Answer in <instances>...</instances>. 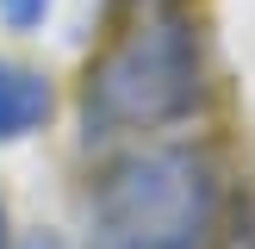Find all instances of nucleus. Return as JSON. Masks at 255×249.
Segmentation results:
<instances>
[{"label": "nucleus", "mask_w": 255, "mask_h": 249, "mask_svg": "<svg viewBox=\"0 0 255 249\" xmlns=\"http://www.w3.org/2000/svg\"><path fill=\"white\" fill-rule=\"evenodd\" d=\"M199 100H206L199 31L174 12H156V19H137L87 69L81 137L106 143V137H131V131H162V124L193 119Z\"/></svg>", "instance_id": "f03ea898"}, {"label": "nucleus", "mask_w": 255, "mask_h": 249, "mask_svg": "<svg viewBox=\"0 0 255 249\" xmlns=\"http://www.w3.org/2000/svg\"><path fill=\"white\" fill-rule=\"evenodd\" d=\"M56 112V87H50L44 69L19 56H0V143H25L37 137Z\"/></svg>", "instance_id": "7ed1b4c3"}, {"label": "nucleus", "mask_w": 255, "mask_h": 249, "mask_svg": "<svg viewBox=\"0 0 255 249\" xmlns=\"http://www.w3.org/2000/svg\"><path fill=\"white\" fill-rule=\"evenodd\" d=\"M0 249H12V237H6V206H0Z\"/></svg>", "instance_id": "423d86ee"}, {"label": "nucleus", "mask_w": 255, "mask_h": 249, "mask_svg": "<svg viewBox=\"0 0 255 249\" xmlns=\"http://www.w3.org/2000/svg\"><path fill=\"white\" fill-rule=\"evenodd\" d=\"M50 6L56 0H0V19H6V31H37L50 19Z\"/></svg>", "instance_id": "20e7f679"}, {"label": "nucleus", "mask_w": 255, "mask_h": 249, "mask_svg": "<svg viewBox=\"0 0 255 249\" xmlns=\"http://www.w3.org/2000/svg\"><path fill=\"white\" fill-rule=\"evenodd\" d=\"M212 224L218 174L193 143L131 149L87 199V249H206Z\"/></svg>", "instance_id": "f257e3e1"}, {"label": "nucleus", "mask_w": 255, "mask_h": 249, "mask_svg": "<svg viewBox=\"0 0 255 249\" xmlns=\"http://www.w3.org/2000/svg\"><path fill=\"white\" fill-rule=\"evenodd\" d=\"M25 249H62V243H56V237H31Z\"/></svg>", "instance_id": "39448f33"}]
</instances>
